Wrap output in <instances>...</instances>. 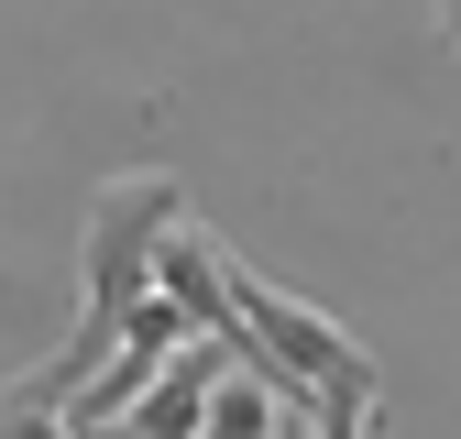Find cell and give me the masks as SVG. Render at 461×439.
Listing matches in <instances>:
<instances>
[{
    "mask_svg": "<svg viewBox=\"0 0 461 439\" xmlns=\"http://www.w3.org/2000/svg\"><path fill=\"white\" fill-rule=\"evenodd\" d=\"M187 220H198V209H187V176H176V165H122V176L88 187V220H77V329L23 373L33 396L77 407L88 384L110 373V352H122L132 308L154 297V253L176 242Z\"/></svg>",
    "mask_w": 461,
    "mask_h": 439,
    "instance_id": "6da1fadb",
    "label": "cell"
},
{
    "mask_svg": "<svg viewBox=\"0 0 461 439\" xmlns=\"http://www.w3.org/2000/svg\"><path fill=\"white\" fill-rule=\"evenodd\" d=\"M230 363H242L230 341H187V352L165 363V373H154L110 428H122V439H198V417H209V396H220V373H230Z\"/></svg>",
    "mask_w": 461,
    "mask_h": 439,
    "instance_id": "7a4b0ae2",
    "label": "cell"
},
{
    "mask_svg": "<svg viewBox=\"0 0 461 439\" xmlns=\"http://www.w3.org/2000/svg\"><path fill=\"white\" fill-rule=\"evenodd\" d=\"M275 417H285V407H275V384L230 363V373H220V396H209V417H198V439H275Z\"/></svg>",
    "mask_w": 461,
    "mask_h": 439,
    "instance_id": "3957f363",
    "label": "cell"
},
{
    "mask_svg": "<svg viewBox=\"0 0 461 439\" xmlns=\"http://www.w3.org/2000/svg\"><path fill=\"white\" fill-rule=\"evenodd\" d=\"M0 439H67V407L33 396V384L12 373V384H0Z\"/></svg>",
    "mask_w": 461,
    "mask_h": 439,
    "instance_id": "277c9868",
    "label": "cell"
},
{
    "mask_svg": "<svg viewBox=\"0 0 461 439\" xmlns=\"http://www.w3.org/2000/svg\"><path fill=\"white\" fill-rule=\"evenodd\" d=\"M429 22H439V44H461V0H450V12H429Z\"/></svg>",
    "mask_w": 461,
    "mask_h": 439,
    "instance_id": "5b68a950",
    "label": "cell"
}]
</instances>
